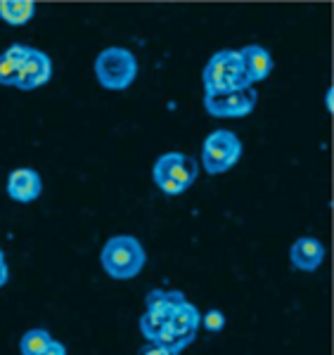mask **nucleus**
Masks as SVG:
<instances>
[{
	"label": "nucleus",
	"instance_id": "nucleus-7",
	"mask_svg": "<svg viewBox=\"0 0 334 355\" xmlns=\"http://www.w3.org/2000/svg\"><path fill=\"white\" fill-rule=\"evenodd\" d=\"M240 60H242V71L249 85L261 83L273 73V57L263 45H247L240 50Z\"/></svg>",
	"mask_w": 334,
	"mask_h": 355
},
{
	"label": "nucleus",
	"instance_id": "nucleus-6",
	"mask_svg": "<svg viewBox=\"0 0 334 355\" xmlns=\"http://www.w3.org/2000/svg\"><path fill=\"white\" fill-rule=\"evenodd\" d=\"M256 102L258 95L254 85H247V88L228 90V93L204 95V110L209 116L216 119H242L254 112Z\"/></svg>",
	"mask_w": 334,
	"mask_h": 355
},
{
	"label": "nucleus",
	"instance_id": "nucleus-21",
	"mask_svg": "<svg viewBox=\"0 0 334 355\" xmlns=\"http://www.w3.org/2000/svg\"><path fill=\"white\" fill-rule=\"evenodd\" d=\"M10 272H8V263H0V287H3L5 282H8Z\"/></svg>",
	"mask_w": 334,
	"mask_h": 355
},
{
	"label": "nucleus",
	"instance_id": "nucleus-16",
	"mask_svg": "<svg viewBox=\"0 0 334 355\" xmlns=\"http://www.w3.org/2000/svg\"><path fill=\"white\" fill-rule=\"evenodd\" d=\"M19 69L12 67L8 62V57L5 55H0V83L3 85H15L17 88V83H19Z\"/></svg>",
	"mask_w": 334,
	"mask_h": 355
},
{
	"label": "nucleus",
	"instance_id": "nucleus-17",
	"mask_svg": "<svg viewBox=\"0 0 334 355\" xmlns=\"http://www.w3.org/2000/svg\"><path fill=\"white\" fill-rule=\"evenodd\" d=\"M201 324H204V329L206 331H221L223 327H226V315H223L221 311H209L201 318Z\"/></svg>",
	"mask_w": 334,
	"mask_h": 355
},
{
	"label": "nucleus",
	"instance_id": "nucleus-15",
	"mask_svg": "<svg viewBox=\"0 0 334 355\" xmlns=\"http://www.w3.org/2000/svg\"><path fill=\"white\" fill-rule=\"evenodd\" d=\"M5 57H8V62L12 67H17L22 71L26 64V60H28V55H31V48H26V45H22V43H15V45H10L8 50L3 53Z\"/></svg>",
	"mask_w": 334,
	"mask_h": 355
},
{
	"label": "nucleus",
	"instance_id": "nucleus-2",
	"mask_svg": "<svg viewBox=\"0 0 334 355\" xmlns=\"http://www.w3.org/2000/svg\"><path fill=\"white\" fill-rule=\"evenodd\" d=\"M197 173L199 166L194 164V159L181 152L161 154L152 168V178L157 182V187L164 194H171V197L187 192L192 187V182L197 180Z\"/></svg>",
	"mask_w": 334,
	"mask_h": 355
},
{
	"label": "nucleus",
	"instance_id": "nucleus-19",
	"mask_svg": "<svg viewBox=\"0 0 334 355\" xmlns=\"http://www.w3.org/2000/svg\"><path fill=\"white\" fill-rule=\"evenodd\" d=\"M40 355H67V348H65V346H62V343H57V341H53V343H50V346H48V348H45V351H43V353H40Z\"/></svg>",
	"mask_w": 334,
	"mask_h": 355
},
{
	"label": "nucleus",
	"instance_id": "nucleus-10",
	"mask_svg": "<svg viewBox=\"0 0 334 355\" xmlns=\"http://www.w3.org/2000/svg\"><path fill=\"white\" fill-rule=\"evenodd\" d=\"M290 261L297 270L313 272V270H318L322 266V261H325V246H322L320 239H315V237H301L292 244Z\"/></svg>",
	"mask_w": 334,
	"mask_h": 355
},
{
	"label": "nucleus",
	"instance_id": "nucleus-9",
	"mask_svg": "<svg viewBox=\"0 0 334 355\" xmlns=\"http://www.w3.org/2000/svg\"><path fill=\"white\" fill-rule=\"evenodd\" d=\"M50 76H53V62H50V57L45 53H40V50H36V48H31V55H28L26 64H24V69H22L17 88L19 90H36V88H40V85L48 83Z\"/></svg>",
	"mask_w": 334,
	"mask_h": 355
},
{
	"label": "nucleus",
	"instance_id": "nucleus-1",
	"mask_svg": "<svg viewBox=\"0 0 334 355\" xmlns=\"http://www.w3.org/2000/svg\"><path fill=\"white\" fill-rule=\"evenodd\" d=\"M145 249L131 234H119L112 237L109 242L102 246L100 263L105 268V272L112 279H133L142 272L145 268Z\"/></svg>",
	"mask_w": 334,
	"mask_h": 355
},
{
	"label": "nucleus",
	"instance_id": "nucleus-11",
	"mask_svg": "<svg viewBox=\"0 0 334 355\" xmlns=\"http://www.w3.org/2000/svg\"><path fill=\"white\" fill-rule=\"evenodd\" d=\"M185 303L183 291H164V289H154L147 294V315L161 320V322H169L174 318L176 308Z\"/></svg>",
	"mask_w": 334,
	"mask_h": 355
},
{
	"label": "nucleus",
	"instance_id": "nucleus-3",
	"mask_svg": "<svg viewBox=\"0 0 334 355\" xmlns=\"http://www.w3.org/2000/svg\"><path fill=\"white\" fill-rule=\"evenodd\" d=\"M201 81H204L206 95L214 93H228V90L247 88V78L242 71V60L240 50H221L206 62L204 73H201Z\"/></svg>",
	"mask_w": 334,
	"mask_h": 355
},
{
	"label": "nucleus",
	"instance_id": "nucleus-13",
	"mask_svg": "<svg viewBox=\"0 0 334 355\" xmlns=\"http://www.w3.org/2000/svg\"><path fill=\"white\" fill-rule=\"evenodd\" d=\"M36 5L31 0H3L0 3V19L10 26H22L33 19Z\"/></svg>",
	"mask_w": 334,
	"mask_h": 355
},
{
	"label": "nucleus",
	"instance_id": "nucleus-20",
	"mask_svg": "<svg viewBox=\"0 0 334 355\" xmlns=\"http://www.w3.org/2000/svg\"><path fill=\"white\" fill-rule=\"evenodd\" d=\"M325 107H327V112H334V88L327 90V95H325Z\"/></svg>",
	"mask_w": 334,
	"mask_h": 355
},
{
	"label": "nucleus",
	"instance_id": "nucleus-12",
	"mask_svg": "<svg viewBox=\"0 0 334 355\" xmlns=\"http://www.w3.org/2000/svg\"><path fill=\"white\" fill-rule=\"evenodd\" d=\"M199 322H201L199 311H197L194 306H190L187 301L183 303V306H178V308H176V313H174V318L169 320V324L174 327V331H176V334L181 336V339L185 341V343H190V341L194 339Z\"/></svg>",
	"mask_w": 334,
	"mask_h": 355
},
{
	"label": "nucleus",
	"instance_id": "nucleus-22",
	"mask_svg": "<svg viewBox=\"0 0 334 355\" xmlns=\"http://www.w3.org/2000/svg\"><path fill=\"white\" fill-rule=\"evenodd\" d=\"M0 263H5V254H3V249H0Z\"/></svg>",
	"mask_w": 334,
	"mask_h": 355
},
{
	"label": "nucleus",
	"instance_id": "nucleus-4",
	"mask_svg": "<svg viewBox=\"0 0 334 355\" xmlns=\"http://www.w3.org/2000/svg\"><path fill=\"white\" fill-rule=\"evenodd\" d=\"M137 76V60L126 48H107L95 60V78L107 90H126Z\"/></svg>",
	"mask_w": 334,
	"mask_h": 355
},
{
	"label": "nucleus",
	"instance_id": "nucleus-14",
	"mask_svg": "<svg viewBox=\"0 0 334 355\" xmlns=\"http://www.w3.org/2000/svg\"><path fill=\"white\" fill-rule=\"evenodd\" d=\"M50 343H53V336L48 329H28L19 341V351L22 355H40Z\"/></svg>",
	"mask_w": 334,
	"mask_h": 355
},
{
	"label": "nucleus",
	"instance_id": "nucleus-5",
	"mask_svg": "<svg viewBox=\"0 0 334 355\" xmlns=\"http://www.w3.org/2000/svg\"><path fill=\"white\" fill-rule=\"evenodd\" d=\"M242 157V142L233 130H214L201 147V166L209 175H221Z\"/></svg>",
	"mask_w": 334,
	"mask_h": 355
},
{
	"label": "nucleus",
	"instance_id": "nucleus-8",
	"mask_svg": "<svg viewBox=\"0 0 334 355\" xmlns=\"http://www.w3.org/2000/svg\"><path fill=\"white\" fill-rule=\"evenodd\" d=\"M43 192V180H40L38 171L33 168H15L8 175V194L10 199L19 204H31L36 202Z\"/></svg>",
	"mask_w": 334,
	"mask_h": 355
},
{
	"label": "nucleus",
	"instance_id": "nucleus-18",
	"mask_svg": "<svg viewBox=\"0 0 334 355\" xmlns=\"http://www.w3.org/2000/svg\"><path fill=\"white\" fill-rule=\"evenodd\" d=\"M137 355H178V353L171 351V348H166V346H161V343L149 341L147 346H142L140 351H137Z\"/></svg>",
	"mask_w": 334,
	"mask_h": 355
}]
</instances>
